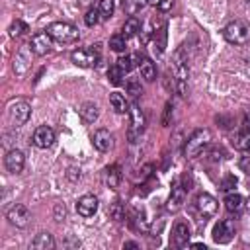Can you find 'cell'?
<instances>
[{
	"instance_id": "obj_15",
	"label": "cell",
	"mask_w": 250,
	"mask_h": 250,
	"mask_svg": "<svg viewBox=\"0 0 250 250\" xmlns=\"http://www.w3.org/2000/svg\"><path fill=\"white\" fill-rule=\"evenodd\" d=\"M76 211L78 215L82 217H92L96 211H98V199L94 195H82L78 201H76Z\"/></svg>"
},
{
	"instance_id": "obj_30",
	"label": "cell",
	"mask_w": 250,
	"mask_h": 250,
	"mask_svg": "<svg viewBox=\"0 0 250 250\" xmlns=\"http://www.w3.org/2000/svg\"><path fill=\"white\" fill-rule=\"evenodd\" d=\"M135 61H137V55H127V57H121V59L117 61V64L121 66L123 72H129V70L135 66Z\"/></svg>"
},
{
	"instance_id": "obj_7",
	"label": "cell",
	"mask_w": 250,
	"mask_h": 250,
	"mask_svg": "<svg viewBox=\"0 0 250 250\" xmlns=\"http://www.w3.org/2000/svg\"><path fill=\"white\" fill-rule=\"evenodd\" d=\"M6 219L10 221V225H14V227H20V229H21V227H25V225L29 223L31 213H29V209H27L25 205L16 203V205H12V207L8 209Z\"/></svg>"
},
{
	"instance_id": "obj_23",
	"label": "cell",
	"mask_w": 250,
	"mask_h": 250,
	"mask_svg": "<svg viewBox=\"0 0 250 250\" xmlns=\"http://www.w3.org/2000/svg\"><path fill=\"white\" fill-rule=\"evenodd\" d=\"M139 31H141V20H139L137 16L127 18L125 23H123V35H125V37H133V35H137Z\"/></svg>"
},
{
	"instance_id": "obj_28",
	"label": "cell",
	"mask_w": 250,
	"mask_h": 250,
	"mask_svg": "<svg viewBox=\"0 0 250 250\" xmlns=\"http://www.w3.org/2000/svg\"><path fill=\"white\" fill-rule=\"evenodd\" d=\"M10 35L12 37H20V35H23L25 31H29V27H27V23L25 21H21V20H16V21H12V25H10Z\"/></svg>"
},
{
	"instance_id": "obj_20",
	"label": "cell",
	"mask_w": 250,
	"mask_h": 250,
	"mask_svg": "<svg viewBox=\"0 0 250 250\" xmlns=\"http://www.w3.org/2000/svg\"><path fill=\"white\" fill-rule=\"evenodd\" d=\"M139 68H141V76H143L145 80L152 82V80L156 78V66H154V62H152L150 59H141V61H139Z\"/></svg>"
},
{
	"instance_id": "obj_14",
	"label": "cell",
	"mask_w": 250,
	"mask_h": 250,
	"mask_svg": "<svg viewBox=\"0 0 250 250\" xmlns=\"http://www.w3.org/2000/svg\"><path fill=\"white\" fill-rule=\"evenodd\" d=\"M92 145L100 150V152H109L113 148V135L107 129H98L92 137Z\"/></svg>"
},
{
	"instance_id": "obj_3",
	"label": "cell",
	"mask_w": 250,
	"mask_h": 250,
	"mask_svg": "<svg viewBox=\"0 0 250 250\" xmlns=\"http://www.w3.org/2000/svg\"><path fill=\"white\" fill-rule=\"evenodd\" d=\"M209 139H211V135H209L207 129H197V131L188 139V143H186V146H184V154L189 156V158L197 156V154L205 148V145L209 143Z\"/></svg>"
},
{
	"instance_id": "obj_27",
	"label": "cell",
	"mask_w": 250,
	"mask_h": 250,
	"mask_svg": "<svg viewBox=\"0 0 250 250\" xmlns=\"http://www.w3.org/2000/svg\"><path fill=\"white\" fill-rule=\"evenodd\" d=\"M125 47H127V41H125V35H123V33H121V35H113V37L109 39V49H111V51L123 53Z\"/></svg>"
},
{
	"instance_id": "obj_5",
	"label": "cell",
	"mask_w": 250,
	"mask_h": 250,
	"mask_svg": "<svg viewBox=\"0 0 250 250\" xmlns=\"http://www.w3.org/2000/svg\"><path fill=\"white\" fill-rule=\"evenodd\" d=\"M29 115H31V107H29V104L23 102V100H18V102L12 104L10 109H8V117H10L12 125H16V127L23 125V123L29 119Z\"/></svg>"
},
{
	"instance_id": "obj_17",
	"label": "cell",
	"mask_w": 250,
	"mask_h": 250,
	"mask_svg": "<svg viewBox=\"0 0 250 250\" xmlns=\"http://www.w3.org/2000/svg\"><path fill=\"white\" fill-rule=\"evenodd\" d=\"M225 207H227L229 213L238 215V213L244 209V199H242V195H240V193H229V195L225 197Z\"/></svg>"
},
{
	"instance_id": "obj_6",
	"label": "cell",
	"mask_w": 250,
	"mask_h": 250,
	"mask_svg": "<svg viewBox=\"0 0 250 250\" xmlns=\"http://www.w3.org/2000/svg\"><path fill=\"white\" fill-rule=\"evenodd\" d=\"M51 47H53V37H51L47 31L35 33V35L31 37V41H29V49H31V53L37 55V57L47 55V53L51 51Z\"/></svg>"
},
{
	"instance_id": "obj_29",
	"label": "cell",
	"mask_w": 250,
	"mask_h": 250,
	"mask_svg": "<svg viewBox=\"0 0 250 250\" xmlns=\"http://www.w3.org/2000/svg\"><path fill=\"white\" fill-rule=\"evenodd\" d=\"M100 20H102V16H100V10H98V8H90V10L86 12V16H84V23H86L88 27H94Z\"/></svg>"
},
{
	"instance_id": "obj_4",
	"label": "cell",
	"mask_w": 250,
	"mask_h": 250,
	"mask_svg": "<svg viewBox=\"0 0 250 250\" xmlns=\"http://www.w3.org/2000/svg\"><path fill=\"white\" fill-rule=\"evenodd\" d=\"M98 47H100V45H96L94 49H92V47H88V49H78V51H74V53L70 55V61H72L76 66L92 68V66H96L98 61H100V49H98Z\"/></svg>"
},
{
	"instance_id": "obj_25",
	"label": "cell",
	"mask_w": 250,
	"mask_h": 250,
	"mask_svg": "<svg viewBox=\"0 0 250 250\" xmlns=\"http://www.w3.org/2000/svg\"><path fill=\"white\" fill-rule=\"evenodd\" d=\"M123 76H125V72L121 70V66H119L117 62L109 66V70H107V78H109V82H111L113 86H119V84L123 82V80H121Z\"/></svg>"
},
{
	"instance_id": "obj_9",
	"label": "cell",
	"mask_w": 250,
	"mask_h": 250,
	"mask_svg": "<svg viewBox=\"0 0 250 250\" xmlns=\"http://www.w3.org/2000/svg\"><path fill=\"white\" fill-rule=\"evenodd\" d=\"M217 207H219L217 205V199L213 195H209V193H199L195 197V209H197L199 217H203V219L213 217L217 213Z\"/></svg>"
},
{
	"instance_id": "obj_10",
	"label": "cell",
	"mask_w": 250,
	"mask_h": 250,
	"mask_svg": "<svg viewBox=\"0 0 250 250\" xmlns=\"http://www.w3.org/2000/svg\"><path fill=\"white\" fill-rule=\"evenodd\" d=\"M4 164H6V170L12 172V174H20L23 170V164H25V156L21 150L18 148H12L6 152L4 156Z\"/></svg>"
},
{
	"instance_id": "obj_31",
	"label": "cell",
	"mask_w": 250,
	"mask_h": 250,
	"mask_svg": "<svg viewBox=\"0 0 250 250\" xmlns=\"http://www.w3.org/2000/svg\"><path fill=\"white\" fill-rule=\"evenodd\" d=\"M125 86H127V92H129L133 98H137V96L143 92V88H141V82H139L137 78H129Z\"/></svg>"
},
{
	"instance_id": "obj_35",
	"label": "cell",
	"mask_w": 250,
	"mask_h": 250,
	"mask_svg": "<svg viewBox=\"0 0 250 250\" xmlns=\"http://www.w3.org/2000/svg\"><path fill=\"white\" fill-rule=\"evenodd\" d=\"M240 170L246 172V174H250V156H242L240 158Z\"/></svg>"
},
{
	"instance_id": "obj_22",
	"label": "cell",
	"mask_w": 250,
	"mask_h": 250,
	"mask_svg": "<svg viewBox=\"0 0 250 250\" xmlns=\"http://www.w3.org/2000/svg\"><path fill=\"white\" fill-rule=\"evenodd\" d=\"M232 145H234V148H238V150L250 152V129L236 133L234 139H232Z\"/></svg>"
},
{
	"instance_id": "obj_11",
	"label": "cell",
	"mask_w": 250,
	"mask_h": 250,
	"mask_svg": "<svg viewBox=\"0 0 250 250\" xmlns=\"http://www.w3.org/2000/svg\"><path fill=\"white\" fill-rule=\"evenodd\" d=\"M53 143H55V131L51 127L41 125V127L35 129V133H33V145L37 148H49V146H53Z\"/></svg>"
},
{
	"instance_id": "obj_34",
	"label": "cell",
	"mask_w": 250,
	"mask_h": 250,
	"mask_svg": "<svg viewBox=\"0 0 250 250\" xmlns=\"http://www.w3.org/2000/svg\"><path fill=\"white\" fill-rule=\"evenodd\" d=\"M109 213L113 215V219H121V217H123V215H121V201H115V203L111 205Z\"/></svg>"
},
{
	"instance_id": "obj_39",
	"label": "cell",
	"mask_w": 250,
	"mask_h": 250,
	"mask_svg": "<svg viewBox=\"0 0 250 250\" xmlns=\"http://www.w3.org/2000/svg\"><path fill=\"white\" fill-rule=\"evenodd\" d=\"M191 246H193V248H203V250H205V244H201V242H195V244H191Z\"/></svg>"
},
{
	"instance_id": "obj_37",
	"label": "cell",
	"mask_w": 250,
	"mask_h": 250,
	"mask_svg": "<svg viewBox=\"0 0 250 250\" xmlns=\"http://www.w3.org/2000/svg\"><path fill=\"white\" fill-rule=\"evenodd\" d=\"M125 248H139L137 242H125Z\"/></svg>"
},
{
	"instance_id": "obj_41",
	"label": "cell",
	"mask_w": 250,
	"mask_h": 250,
	"mask_svg": "<svg viewBox=\"0 0 250 250\" xmlns=\"http://www.w3.org/2000/svg\"><path fill=\"white\" fill-rule=\"evenodd\" d=\"M246 2H250V0H246Z\"/></svg>"
},
{
	"instance_id": "obj_2",
	"label": "cell",
	"mask_w": 250,
	"mask_h": 250,
	"mask_svg": "<svg viewBox=\"0 0 250 250\" xmlns=\"http://www.w3.org/2000/svg\"><path fill=\"white\" fill-rule=\"evenodd\" d=\"M223 35H225V39H227L229 43H232V45H242V43H246V39H248V25H246L244 21H240V20H234V21L227 23V27L223 29Z\"/></svg>"
},
{
	"instance_id": "obj_21",
	"label": "cell",
	"mask_w": 250,
	"mask_h": 250,
	"mask_svg": "<svg viewBox=\"0 0 250 250\" xmlns=\"http://www.w3.org/2000/svg\"><path fill=\"white\" fill-rule=\"evenodd\" d=\"M104 180H105V184L109 186V188H117L119 186V182H121V172H119V166H107L105 170H104Z\"/></svg>"
},
{
	"instance_id": "obj_16",
	"label": "cell",
	"mask_w": 250,
	"mask_h": 250,
	"mask_svg": "<svg viewBox=\"0 0 250 250\" xmlns=\"http://www.w3.org/2000/svg\"><path fill=\"white\" fill-rule=\"evenodd\" d=\"M188 240H189V227L186 223L178 221L174 225V229H172V242H174V246L184 248L188 244Z\"/></svg>"
},
{
	"instance_id": "obj_38",
	"label": "cell",
	"mask_w": 250,
	"mask_h": 250,
	"mask_svg": "<svg viewBox=\"0 0 250 250\" xmlns=\"http://www.w3.org/2000/svg\"><path fill=\"white\" fill-rule=\"evenodd\" d=\"M146 4H150V6H158L160 4V0H145Z\"/></svg>"
},
{
	"instance_id": "obj_33",
	"label": "cell",
	"mask_w": 250,
	"mask_h": 250,
	"mask_svg": "<svg viewBox=\"0 0 250 250\" xmlns=\"http://www.w3.org/2000/svg\"><path fill=\"white\" fill-rule=\"evenodd\" d=\"M135 225H137V229L146 230V221H145V213H143V209H141V213H139V211L135 213Z\"/></svg>"
},
{
	"instance_id": "obj_40",
	"label": "cell",
	"mask_w": 250,
	"mask_h": 250,
	"mask_svg": "<svg viewBox=\"0 0 250 250\" xmlns=\"http://www.w3.org/2000/svg\"><path fill=\"white\" fill-rule=\"evenodd\" d=\"M246 209H248V213H250V197H248V201H246Z\"/></svg>"
},
{
	"instance_id": "obj_36",
	"label": "cell",
	"mask_w": 250,
	"mask_h": 250,
	"mask_svg": "<svg viewBox=\"0 0 250 250\" xmlns=\"http://www.w3.org/2000/svg\"><path fill=\"white\" fill-rule=\"evenodd\" d=\"M172 4H174V0H160V4H158V10H162V12H168V10L172 8Z\"/></svg>"
},
{
	"instance_id": "obj_8",
	"label": "cell",
	"mask_w": 250,
	"mask_h": 250,
	"mask_svg": "<svg viewBox=\"0 0 250 250\" xmlns=\"http://www.w3.org/2000/svg\"><path fill=\"white\" fill-rule=\"evenodd\" d=\"M234 236V223L230 219H223L213 227V240L217 244H227Z\"/></svg>"
},
{
	"instance_id": "obj_24",
	"label": "cell",
	"mask_w": 250,
	"mask_h": 250,
	"mask_svg": "<svg viewBox=\"0 0 250 250\" xmlns=\"http://www.w3.org/2000/svg\"><path fill=\"white\" fill-rule=\"evenodd\" d=\"M109 104H111V107L117 111V113H125V111H129L127 107V102H125V96L123 94H119V92H113V94H109Z\"/></svg>"
},
{
	"instance_id": "obj_13",
	"label": "cell",
	"mask_w": 250,
	"mask_h": 250,
	"mask_svg": "<svg viewBox=\"0 0 250 250\" xmlns=\"http://www.w3.org/2000/svg\"><path fill=\"white\" fill-rule=\"evenodd\" d=\"M129 115H131L129 137H131V139H137V137L143 133V129H145V115H143V111L139 109V105H137V104H135V105H131Z\"/></svg>"
},
{
	"instance_id": "obj_1",
	"label": "cell",
	"mask_w": 250,
	"mask_h": 250,
	"mask_svg": "<svg viewBox=\"0 0 250 250\" xmlns=\"http://www.w3.org/2000/svg\"><path fill=\"white\" fill-rule=\"evenodd\" d=\"M47 33L55 41H59V43H74L80 37L78 29L72 23H66V21H55V23H51L47 27Z\"/></svg>"
},
{
	"instance_id": "obj_12",
	"label": "cell",
	"mask_w": 250,
	"mask_h": 250,
	"mask_svg": "<svg viewBox=\"0 0 250 250\" xmlns=\"http://www.w3.org/2000/svg\"><path fill=\"white\" fill-rule=\"evenodd\" d=\"M186 191H188V188H182L180 180H176L174 186H172L170 197H168V205H166L168 211H178V209H182V205H184V201H186Z\"/></svg>"
},
{
	"instance_id": "obj_19",
	"label": "cell",
	"mask_w": 250,
	"mask_h": 250,
	"mask_svg": "<svg viewBox=\"0 0 250 250\" xmlns=\"http://www.w3.org/2000/svg\"><path fill=\"white\" fill-rule=\"evenodd\" d=\"M53 246H55V240L49 232H39L31 242V248H35V250H51Z\"/></svg>"
},
{
	"instance_id": "obj_18",
	"label": "cell",
	"mask_w": 250,
	"mask_h": 250,
	"mask_svg": "<svg viewBox=\"0 0 250 250\" xmlns=\"http://www.w3.org/2000/svg\"><path fill=\"white\" fill-rule=\"evenodd\" d=\"M98 105L94 104V102H86V104H82V107H80V117H82V121L84 123H94L96 119H98Z\"/></svg>"
},
{
	"instance_id": "obj_26",
	"label": "cell",
	"mask_w": 250,
	"mask_h": 250,
	"mask_svg": "<svg viewBox=\"0 0 250 250\" xmlns=\"http://www.w3.org/2000/svg\"><path fill=\"white\" fill-rule=\"evenodd\" d=\"M98 10H100V16L102 20H107L113 16V10H115V2L113 0H100L98 4Z\"/></svg>"
},
{
	"instance_id": "obj_32",
	"label": "cell",
	"mask_w": 250,
	"mask_h": 250,
	"mask_svg": "<svg viewBox=\"0 0 250 250\" xmlns=\"http://www.w3.org/2000/svg\"><path fill=\"white\" fill-rule=\"evenodd\" d=\"M234 186H236V178H234V176H227V178H223V182H221V189H223V191H230Z\"/></svg>"
}]
</instances>
